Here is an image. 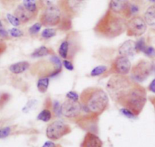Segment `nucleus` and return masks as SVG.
<instances>
[{
    "label": "nucleus",
    "mask_w": 155,
    "mask_h": 147,
    "mask_svg": "<svg viewBox=\"0 0 155 147\" xmlns=\"http://www.w3.org/2000/svg\"><path fill=\"white\" fill-rule=\"evenodd\" d=\"M79 101L84 113L98 118L108 108L109 95L102 88L87 87L81 91Z\"/></svg>",
    "instance_id": "f257e3e1"
},
{
    "label": "nucleus",
    "mask_w": 155,
    "mask_h": 147,
    "mask_svg": "<svg viewBox=\"0 0 155 147\" xmlns=\"http://www.w3.org/2000/svg\"><path fill=\"white\" fill-rule=\"evenodd\" d=\"M127 19L107 9L94 27V31L103 38L113 39L126 32Z\"/></svg>",
    "instance_id": "f03ea898"
},
{
    "label": "nucleus",
    "mask_w": 155,
    "mask_h": 147,
    "mask_svg": "<svg viewBox=\"0 0 155 147\" xmlns=\"http://www.w3.org/2000/svg\"><path fill=\"white\" fill-rule=\"evenodd\" d=\"M147 101V89L140 83L134 82L123 91L116 103L137 117L142 112Z\"/></svg>",
    "instance_id": "7ed1b4c3"
},
{
    "label": "nucleus",
    "mask_w": 155,
    "mask_h": 147,
    "mask_svg": "<svg viewBox=\"0 0 155 147\" xmlns=\"http://www.w3.org/2000/svg\"><path fill=\"white\" fill-rule=\"evenodd\" d=\"M80 47V41L78 34L71 32L67 34L65 39L61 42L58 53L63 60L71 61L78 53Z\"/></svg>",
    "instance_id": "20e7f679"
},
{
    "label": "nucleus",
    "mask_w": 155,
    "mask_h": 147,
    "mask_svg": "<svg viewBox=\"0 0 155 147\" xmlns=\"http://www.w3.org/2000/svg\"><path fill=\"white\" fill-rule=\"evenodd\" d=\"M87 0H57V6L64 18L71 20L80 14Z\"/></svg>",
    "instance_id": "39448f33"
},
{
    "label": "nucleus",
    "mask_w": 155,
    "mask_h": 147,
    "mask_svg": "<svg viewBox=\"0 0 155 147\" xmlns=\"http://www.w3.org/2000/svg\"><path fill=\"white\" fill-rule=\"evenodd\" d=\"M130 73V77L132 80L138 83H141L153 73V64L150 61L141 59L132 66Z\"/></svg>",
    "instance_id": "423d86ee"
},
{
    "label": "nucleus",
    "mask_w": 155,
    "mask_h": 147,
    "mask_svg": "<svg viewBox=\"0 0 155 147\" xmlns=\"http://www.w3.org/2000/svg\"><path fill=\"white\" fill-rule=\"evenodd\" d=\"M62 12L59 7L53 4L43 10L39 19L42 26L50 28L59 25L62 21Z\"/></svg>",
    "instance_id": "0eeeda50"
},
{
    "label": "nucleus",
    "mask_w": 155,
    "mask_h": 147,
    "mask_svg": "<svg viewBox=\"0 0 155 147\" xmlns=\"http://www.w3.org/2000/svg\"><path fill=\"white\" fill-rule=\"evenodd\" d=\"M71 126L62 121H54L48 124L46 129V136L52 141L62 139L71 133Z\"/></svg>",
    "instance_id": "6e6552de"
},
{
    "label": "nucleus",
    "mask_w": 155,
    "mask_h": 147,
    "mask_svg": "<svg viewBox=\"0 0 155 147\" xmlns=\"http://www.w3.org/2000/svg\"><path fill=\"white\" fill-rule=\"evenodd\" d=\"M147 25L144 18L140 15L132 16L127 20L126 34L129 37H140L146 32Z\"/></svg>",
    "instance_id": "1a4fd4ad"
},
{
    "label": "nucleus",
    "mask_w": 155,
    "mask_h": 147,
    "mask_svg": "<svg viewBox=\"0 0 155 147\" xmlns=\"http://www.w3.org/2000/svg\"><path fill=\"white\" fill-rule=\"evenodd\" d=\"M82 108L80 101H73L65 99L61 105V114L65 118L71 121H76L81 116Z\"/></svg>",
    "instance_id": "9d476101"
},
{
    "label": "nucleus",
    "mask_w": 155,
    "mask_h": 147,
    "mask_svg": "<svg viewBox=\"0 0 155 147\" xmlns=\"http://www.w3.org/2000/svg\"><path fill=\"white\" fill-rule=\"evenodd\" d=\"M132 69V63L128 57L119 55L112 63L109 73L107 75H121L126 76L129 74Z\"/></svg>",
    "instance_id": "9b49d317"
},
{
    "label": "nucleus",
    "mask_w": 155,
    "mask_h": 147,
    "mask_svg": "<svg viewBox=\"0 0 155 147\" xmlns=\"http://www.w3.org/2000/svg\"><path fill=\"white\" fill-rule=\"evenodd\" d=\"M129 0H110L108 9L128 20L132 18L129 12Z\"/></svg>",
    "instance_id": "f8f14e48"
},
{
    "label": "nucleus",
    "mask_w": 155,
    "mask_h": 147,
    "mask_svg": "<svg viewBox=\"0 0 155 147\" xmlns=\"http://www.w3.org/2000/svg\"><path fill=\"white\" fill-rule=\"evenodd\" d=\"M14 15L18 19L21 24H28L33 22L37 19V15L35 14H33L31 12L27 10L22 4L18 5L16 9L14 11Z\"/></svg>",
    "instance_id": "ddd939ff"
},
{
    "label": "nucleus",
    "mask_w": 155,
    "mask_h": 147,
    "mask_svg": "<svg viewBox=\"0 0 155 147\" xmlns=\"http://www.w3.org/2000/svg\"><path fill=\"white\" fill-rule=\"evenodd\" d=\"M80 147H103V141L94 133L87 132L81 141Z\"/></svg>",
    "instance_id": "4468645a"
},
{
    "label": "nucleus",
    "mask_w": 155,
    "mask_h": 147,
    "mask_svg": "<svg viewBox=\"0 0 155 147\" xmlns=\"http://www.w3.org/2000/svg\"><path fill=\"white\" fill-rule=\"evenodd\" d=\"M118 52L120 56H126L128 58L129 56H134L136 53V51H135V42L132 40H126L119 47Z\"/></svg>",
    "instance_id": "2eb2a0df"
},
{
    "label": "nucleus",
    "mask_w": 155,
    "mask_h": 147,
    "mask_svg": "<svg viewBox=\"0 0 155 147\" xmlns=\"http://www.w3.org/2000/svg\"><path fill=\"white\" fill-rule=\"evenodd\" d=\"M30 67H31V64L28 61H20V62L11 64L8 67V70L13 74L18 75L26 72L30 68Z\"/></svg>",
    "instance_id": "dca6fc26"
},
{
    "label": "nucleus",
    "mask_w": 155,
    "mask_h": 147,
    "mask_svg": "<svg viewBox=\"0 0 155 147\" xmlns=\"http://www.w3.org/2000/svg\"><path fill=\"white\" fill-rule=\"evenodd\" d=\"M49 55H54V50L50 47L46 46H41L34 50L31 56L33 58H41Z\"/></svg>",
    "instance_id": "f3484780"
},
{
    "label": "nucleus",
    "mask_w": 155,
    "mask_h": 147,
    "mask_svg": "<svg viewBox=\"0 0 155 147\" xmlns=\"http://www.w3.org/2000/svg\"><path fill=\"white\" fill-rule=\"evenodd\" d=\"M144 19L147 25L150 27H155V4L150 5L144 14Z\"/></svg>",
    "instance_id": "a211bd4d"
},
{
    "label": "nucleus",
    "mask_w": 155,
    "mask_h": 147,
    "mask_svg": "<svg viewBox=\"0 0 155 147\" xmlns=\"http://www.w3.org/2000/svg\"><path fill=\"white\" fill-rule=\"evenodd\" d=\"M22 5L27 10L31 12V13L38 15L40 9H39L38 5H37V0H23Z\"/></svg>",
    "instance_id": "6ab92c4d"
},
{
    "label": "nucleus",
    "mask_w": 155,
    "mask_h": 147,
    "mask_svg": "<svg viewBox=\"0 0 155 147\" xmlns=\"http://www.w3.org/2000/svg\"><path fill=\"white\" fill-rule=\"evenodd\" d=\"M50 85V78L41 77L37 82V88L41 93H46Z\"/></svg>",
    "instance_id": "aec40b11"
},
{
    "label": "nucleus",
    "mask_w": 155,
    "mask_h": 147,
    "mask_svg": "<svg viewBox=\"0 0 155 147\" xmlns=\"http://www.w3.org/2000/svg\"><path fill=\"white\" fill-rule=\"evenodd\" d=\"M52 118H53V113H52L51 110L46 108L39 113L38 116H37V120L44 121V122H49L52 119Z\"/></svg>",
    "instance_id": "412c9836"
},
{
    "label": "nucleus",
    "mask_w": 155,
    "mask_h": 147,
    "mask_svg": "<svg viewBox=\"0 0 155 147\" xmlns=\"http://www.w3.org/2000/svg\"><path fill=\"white\" fill-rule=\"evenodd\" d=\"M107 70H108V67L107 66H98V67H96L91 70V72L90 73V76L91 77H96V76H101V75H104L105 73H107Z\"/></svg>",
    "instance_id": "4be33fe9"
},
{
    "label": "nucleus",
    "mask_w": 155,
    "mask_h": 147,
    "mask_svg": "<svg viewBox=\"0 0 155 147\" xmlns=\"http://www.w3.org/2000/svg\"><path fill=\"white\" fill-rule=\"evenodd\" d=\"M21 0H0V2L2 5L4 9L6 10H11L15 7L18 6V4Z\"/></svg>",
    "instance_id": "5701e85b"
},
{
    "label": "nucleus",
    "mask_w": 155,
    "mask_h": 147,
    "mask_svg": "<svg viewBox=\"0 0 155 147\" xmlns=\"http://www.w3.org/2000/svg\"><path fill=\"white\" fill-rule=\"evenodd\" d=\"M57 34V29L53 28H46L41 33V37L44 39H50Z\"/></svg>",
    "instance_id": "b1692460"
},
{
    "label": "nucleus",
    "mask_w": 155,
    "mask_h": 147,
    "mask_svg": "<svg viewBox=\"0 0 155 147\" xmlns=\"http://www.w3.org/2000/svg\"><path fill=\"white\" fill-rule=\"evenodd\" d=\"M146 46L147 45H146L145 40L144 37H141L135 42V51L136 53H143Z\"/></svg>",
    "instance_id": "393cba45"
},
{
    "label": "nucleus",
    "mask_w": 155,
    "mask_h": 147,
    "mask_svg": "<svg viewBox=\"0 0 155 147\" xmlns=\"http://www.w3.org/2000/svg\"><path fill=\"white\" fill-rule=\"evenodd\" d=\"M56 0H37V5H38L39 9L44 10L47 7L53 5Z\"/></svg>",
    "instance_id": "a878e982"
},
{
    "label": "nucleus",
    "mask_w": 155,
    "mask_h": 147,
    "mask_svg": "<svg viewBox=\"0 0 155 147\" xmlns=\"http://www.w3.org/2000/svg\"><path fill=\"white\" fill-rule=\"evenodd\" d=\"M41 28H42V25L40 22H37V23L34 24V25L30 27L29 29H28V32L31 35H36V34L40 32Z\"/></svg>",
    "instance_id": "bb28decb"
},
{
    "label": "nucleus",
    "mask_w": 155,
    "mask_h": 147,
    "mask_svg": "<svg viewBox=\"0 0 155 147\" xmlns=\"http://www.w3.org/2000/svg\"><path fill=\"white\" fill-rule=\"evenodd\" d=\"M12 129L11 127H4L0 128V139H5L11 135Z\"/></svg>",
    "instance_id": "cd10ccee"
},
{
    "label": "nucleus",
    "mask_w": 155,
    "mask_h": 147,
    "mask_svg": "<svg viewBox=\"0 0 155 147\" xmlns=\"http://www.w3.org/2000/svg\"><path fill=\"white\" fill-rule=\"evenodd\" d=\"M0 38L4 40H8L11 38L9 34H8V31L5 30L3 26V24L1 21H0Z\"/></svg>",
    "instance_id": "c85d7f7f"
},
{
    "label": "nucleus",
    "mask_w": 155,
    "mask_h": 147,
    "mask_svg": "<svg viewBox=\"0 0 155 147\" xmlns=\"http://www.w3.org/2000/svg\"><path fill=\"white\" fill-rule=\"evenodd\" d=\"M6 18L7 19H8V22H9V23L11 24L12 25H13L14 27H18L19 25L21 24L20 22V21L18 20V19L17 17H15L14 15L8 13V14L6 15Z\"/></svg>",
    "instance_id": "c756f323"
},
{
    "label": "nucleus",
    "mask_w": 155,
    "mask_h": 147,
    "mask_svg": "<svg viewBox=\"0 0 155 147\" xmlns=\"http://www.w3.org/2000/svg\"><path fill=\"white\" fill-rule=\"evenodd\" d=\"M8 34L12 37H21L24 35V32L21 29L17 28H13L8 30Z\"/></svg>",
    "instance_id": "7c9ffc66"
},
{
    "label": "nucleus",
    "mask_w": 155,
    "mask_h": 147,
    "mask_svg": "<svg viewBox=\"0 0 155 147\" xmlns=\"http://www.w3.org/2000/svg\"><path fill=\"white\" fill-rule=\"evenodd\" d=\"M143 53L147 57L155 59V47L152 46H147L143 51Z\"/></svg>",
    "instance_id": "2f4dec72"
},
{
    "label": "nucleus",
    "mask_w": 155,
    "mask_h": 147,
    "mask_svg": "<svg viewBox=\"0 0 155 147\" xmlns=\"http://www.w3.org/2000/svg\"><path fill=\"white\" fill-rule=\"evenodd\" d=\"M10 98V95L8 93L0 92V108L3 107L8 101Z\"/></svg>",
    "instance_id": "473e14b6"
},
{
    "label": "nucleus",
    "mask_w": 155,
    "mask_h": 147,
    "mask_svg": "<svg viewBox=\"0 0 155 147\" xmlns=\"http://www.w3.org/2000/svg\"><path fill=\"white\" fill-rule=\"evenodd\" d=\"M66 99L71 100L73 101H79V95L76 91H70L66 94Z\"/></svg>",
    "instance_id": "72a5a7b5"
},
{
    "label": "nucleus",
    "mask_w": 155,
    "mask_h": 147,
    "mask_svg": "<svg viewBox=\"0 0 155 147\" xmlns=\"http://www.w3.org/2000/svg\"><path fill=\"white\" fill-rule=\"evenodd\" d=\"M7 50V43L5 40L0 38V56H2Z\"/></svg>",
    "instance_id": "f704fd0d"
},
{
    "label": "nucleus",
    "mask_w": 155,
    "mask_h": 147,
    "mask_svg": "<svg viewBox=\"0 0 155 147\" xmlns=\"http://www.w3.org/2000/svg\"><path fill=\"white\" fill-rule=\"evenodd\" d=\"M53 112L56 115V116H60L61 114V106L59 104V102L56 101H54V104H53Z\"/></svg>",
    "instance_id": "c9c22d12"
},
{
    "label": "nucleus",
    "mask_w": 155,
    "mask_h": 147,
    "mask_svg": "<svg viewBox=\"0 0 155 147\" xmlns=\"http://www.w3.org/2000/svg\"><path fill=\"white\" fill-rule=\"evenodd\" d=\"M120 112L122 113V115H123V116L126 117V118H135V115H134V114L132 113V112H131L130 111L128 110V109L126 108H122L121 110H120Z\"/></svg>",
    "instance_id": "e433bc0d"
},
{
    "label": "nucleus",
    "mask_w": 155,
    "mask_h": 147,
    "mask_svg": "<svg viewBox=\"0 0 155 147\" xmlns=\"http://www.w3.org/2000/svg\"><path fill=\"white\" fill-rule=\"evenodd\" d=\"M62 64H63L64 67H65V69L69 71H72L74 70V66H73V63H71V61L67 60H63L62 61Z\"/></svg>",
    "instance_id": "4c0bfd02"
},
{
    "label": "nucleus",
    "mask_w": 155,
    "mask_h": 147,
    "mask_svg": "<svg viewBox=\"0 0 155 147\" xmlns=\"http://www.w3.org/2000/svg\"><path fill=\"white\" fill-rule=\"evenodd\" d=\"M147 90L150 92L155 94V78L150 82V84L147 86Z\"/></svg>",
    "instance_id": "58836bf2"
},
{
    "label": "nucleus",
    "mask_w": 155,
    "mask_h": 147,
    "mask_svg": "<svg viewBox=\"0 0 155 147\" xmlns=\"http://www.w3.org/2000/svg\"><path fill=\"white\" fill-rule=\"evenodd\" d=\"M59 144H56L53 141L50 140V141H47L43 145L42 147H58Z\"/></svg>",
    "instance_id": "ea45409f"
},
{
    "label": "nucleus",
    "mask_w": 155,
    "mask_h": 147,
    "mask_svg": "<svg viewBox=\"0 0 155 147\" xmlns=\"http://www.w3.org/2000/svg\"><path fill=\"white\" fill-rule=\"evenodd\" d=\"M147 99L149 100V101L150 102V104H151L152 106H153V111H154V113H155V95L149 96Z\"/></svg>",
    "instance_id": "a19ab883"
},
{
    "label": "nucleus",
    "mask_w": 155,
    "mask_h": 147,
    "mask_svg": "<svg viewBox=\"0 0 155 147\" xmlns=\"http://www.w3.org/2000/svg\"><path fill=\"white\" fill-rule=\"evenodd\" d=\"M152 64H153V72H155V60L153 61H152Z\"/></svg>",
    "instance_id": "79ce46f5"
},
{
    "label": "nucleus",
    "mask_w": 155,
    "mask_h": 147,
    "mask_svg": "<svg viewBox=\"0 0 155 147\" xmlns=\"http://www.w3.org/2000/svg\"><path fill=\"white\" fill-rule=\"evenodd\" d=\"M149 1H150V2H152V3L155 4V0H149Z\"/></svg>",
    "instance_id": "37998d69"
},
{
    "label": "nucleus",
    "mask_w": 155,
    "mask_h": 147,
    "mask_svg": "<svg viewBox=\"0 0 155 147\" xmlns=\"http://www.w3.org/2000/svg\"><path fill=\"white\" fill-rule=\"evenodd\" d=\"M58 147H63V146H62V145H61L60 144H59V145H58Z\"/></svg>",
    "instance_id": "c03bdc74"
}]
</instances>
